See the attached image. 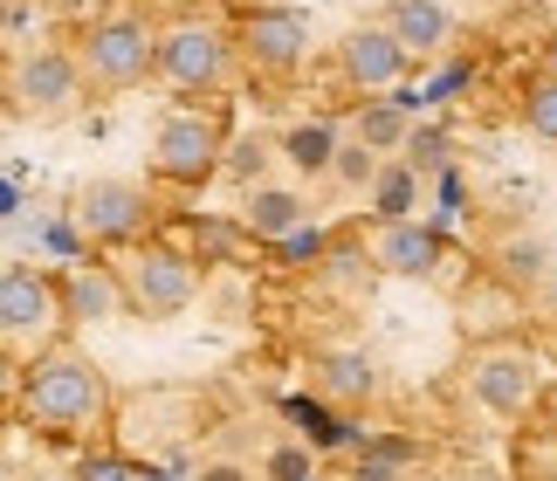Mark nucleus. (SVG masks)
Masks as SVG:
<instances>
[{
    "mask_svg": "<svg viewBox=\"0 0 557 481\" xmlns=\"http://www.w3.org/2000/svg\"><path fill=\"white\" fill-rule=\"evenodd\" d=\"M76 481H132V468L117 461V454H97V461H83V474Z\"/></svg>",
    "mask_w": 557,
    "mask_h": 481,
    "instance_id": "obj_29",
    "label": "nucleus"
},
{
    "mask_svg": "<svg viewBox=\"0 0 557 481\" xmlns=\"http://www.w3.org/2000/svg\"><path fill=\"white\" fill-rule=\"evenodd\" d=\"M351 481H406V474H399L393 461H379V454H366V461L351 468Z\"/></svg>",
    "mask_w": 557,
    "mask_h": 481,
    "instance_id": "obj_30",
    "label": "nucleus"
},
{
    "mask_svg": "<svg viewBox=\"0 0 557 481\" xmlns=\"http://www.w3.org/2000/svg\"><path fill=\"white\" fill-rule=\"evenodd\" d=\"M152 172L173 180V186L213 180V172H221V124L200 118V111H173L152 138Z\"/></svg>",
    "mask_w": 557,
    "mask_h": 481,
    "instance_id": "obj_3",
    "label": "nucleus"
},
{
    "mask_svg": "<svg viewBox=\"0 0 557 481\" xmlns=\"http://www.w3.org/2000/svg\"><path fill=\"white\" fill-rule=\"evenodd\" d=\"M152 70L173 76L180 90H213L227 76V41L213 28H173V35H152Z\"/></svg>",
    "mask_w": 557,
    "mask_h": 481,
    "instance_id": "obj_7",
    "label": "nucleus"
},
{
    "mask_svg": "<svg viewBox=\"0 0 557 481\" xmlns=\"http://www.w3.org/2000/svg\"><path fill=\"white\" fill-rule=\"evenodd\" d=\"M76 221L90 240H138L152 227V193L138 180H90L76 193Z\"/></svg>",
    "mask_w": 557,
    "mask_h": 481,
    "instance_id": "obj_4",
    "label": "nucleus"
},
{
    "mask_svg": "<svg viewBox=\"0 0 557 481\" xmlns=\"http://www.w3.org/2000/svg\"><path fill=\"white\" fill-rule=\"evenodd\" d=\"M331 151H337V131L331 124H296L289 138H283V159L304 172V180H324V172H331Z\"/></svg>",
    "mask_w": 557,
    "mask_h": 481,
    "instance_id": "obj_18",
    "label": "nucleus"
},
{
    "mask_svg": "<svg viewBox=\"0 0 557 481\" xmlns=\"http://www.w3.org/2000/svg\"><path fill=\"white\" fill-rule=\"evenodd\" d=\"M124 282V303H138L145 317H173L193 303V261L173 255V248H145L132 255V269L117 275Z\"/></svg>",
    "mask_w": 557,
    "mask_h": 481,
    "instance_id": "obj_6",
    "label": "nucleus"
},
{
    "mask_svg": "<svg viewBox=\"0 0 557 481\" xmlns=\"http://www.w3.org/2000/svg\"><path fill=\"white\" fill-rule=\"evenodd\" d=\"M221 165H227L234 180L248 186V180H262V165H269V145H262V138H242V145H234V151H227Z\"/></svg>",
    "mask_w": 557,
    "mask_h": 481,
    "instance_id": "obj_24",
    "label": "nucleus"
},
{
    "mask_svg": "<svg viewBox=\"0 0 557 481\" xmlns=\"http://www.w3.org/2000/svg\"><path fill=\"white\" fill-rule=\"evenodd\" d=\"M242 49H248L255 70L289 76L296 62L310 55V14H296V8H255L242 21Z\"/></svg>",
    "mask_w": 557,
    "mask_h": 481,
    "instance_id": "obj_8",
    "label": "nucleus"
},
{
    "mask_svg": "<svg viewBox=\"0 0 557 481\" xmlns=\"http://www.w3.org/2000/svg\"><path fill=\"white\" fill-rule=\"evenodd\" d=\"M200 481H248L242 468H227V461H213V468H200Z\"/></svg>",
    "mask_w": 557,
    "mask_h": 481,
    "instance_id": "obj_32",
    "label": "nucleus"
},
{
    "mask_svg": "<svg viewBox=\"0 0 557 481\" xmlns=\"http://www.w3.org/2000/svg\"><path fill=\"white\" fill-rule=\"evenodd\" d=\"M550 420H557V399H550Z\"/></svg>",
    "mask_w": 557,
    "mask_h": 481,
    "instance_id": "obj_36",
    "label": "nucleus"
},
{
    "mask_svg": "<svg viewBox=\"0 0 557 481\" xmlns=\"http://www.w3.org/2000/svg\"><path fill=\"white\" fill-rule=\"evenodd\" d=\"M475 481H496V474H475Z\"/></svg>",
    "mask_w": 557,
    "mask_h": 481,
    "instance_id": "obj_37",
    "label": "nucleus"
},
{
    "mask_svg": "<svg viewBox=\"0 0 557 481\" xmlns=\"http://www.w3.org/2000/svg\"><path fill=\"white\" fill-rule=\"evenodd\" d=\"M55 323V282L35 269H0V337H35Z\"/></svg>",
    "mask_w": 557,
    "mask_h": 481,
    "instance_id": "obj_11",
    "label": "nucleus"
},
{
    "mask_svg": "<svg viewBox=\"0 0 557 481\" xmlns=\"http://www.w3.org/2000/svg\"><path fill=\"white\" fill-rule=\"evenodd\" d=\"M76 70H90V83H103V90L138 83L145 70H152V35H145V21H97Z\"/></svg>",
    "mask_w": 557,
    "mask_h": 481,
    "instance_id": "obj_5",
    "label": "nucleus"
},
{
    "mask_svg": "<svg viewBox=\"0 0 557 481\" xmlns=\"http://www.w3.org/2000/svg\"><path fill=\"white\" fill-rule=\"evenodd\" d=\"M310 371H317V392H324V399H337V406H366L372 392H379V365L358 351V344H345V351H324Z\"/></svg>",
    "mask_w": 557,
    "mask_h": 481,
    "instance_id": "obj_15",
    "label": "nucleus"
},
{
    "mask_svg": "<svg viewBox=\"0 0 557 481\" xmlns=\"http://www.w3.org/2000/svg\"><path fill=\"white\" fill-rule=\"evenodd\" d=\"M41 481H76V474H41Z\"/></svg>",
    "mask_w": 557,
    "mask_h": 481,
    "instance_id": "obj_33",
    "label": "nucleus"
},
{
    "mask_svg": "<svg viewBox=\"0 0 557 481\" xmlns=\"http://www.w3.org/2000/svg\"><path fill=\"white\" fill-rule=\"evenodd\" d=\"M283 248H289V261H317V255H324V234H317V227H304V221H296V227L283 234Z\"/></svg>",
    "mask_w": 557,
    "mask_h": 481,
    "instance_id": "obj_28",
    "label": "nucleus"
},
{
    "mask_svg": "<svg viewBox=\"0 0 557 481\" xmlns=\"http://www.w3.org/2000/svg\"><path fill=\"white\" fill-rule=\"evenodd\" d=\"M8 111L14 118H70L76 111V97H83V70H76V55H62V49H28V55H14V70H8Z\"/></svg>",
    "mask_w": 557,
    "mask_h": 481,
    "instance_id": "obj_2",
    "label": "nucleus"
},
{
    "mask_svg": "<svg viewBox=\"0 0 557 481\" xmlns=\"http://www.w3.org/2000/svg\"><path fill=\"white\" fill-rule=\"evenodd\" d=\"M544 261H550V255H544V240H523V234H517V240H503V275H509V282H537V275H544Z\"/></svg>",
    "mask_w": 557,
    "mask_h": 481,
    "instance_id": "obj_21",
    "label": "nucleus"
},
{
    "mask_svg": "<svg viewBox=\"0 0 557 481\" xmlns=\"http://www.w3.org/2000/svg\"><path fill=\"white\" fill-rule=\"evenodd\" d=\"M406 131H413V124H406V111H399V103H385V97H372L366 111L351 118V138H358V145H372V151H399Z\"/></svg>",
    "mask_w": 557,
    "mask_h": 481,
    "instance_id": "obj_19",
    "label": "nucleus"
},
{
    "mask_svg": "<svg viewBox=\"0 0 557 481\" xmlns=\"http://www.w3.org/2000/svg\"><path fill=\"white\" fill-rule=\"evenodd\" d=\"M385 35L399 41L406 55H434L447 35H455V21H447V8H434V0H393L385 8V21H379Z\"/></svg>",
    "mask_w": 557,
    "mask_h": 481,
    "instance_id": "obj_14",
    "label": "nucleus"
},
{
    "mask_svg": "<svg viewBox=\"0 0 557 481\" xmlns=\"http://www.w3.org/2000/svg\"><path fill=\"white\" fill-rule=\"evenodd\" d=\"M296 420H304L310 447H345V420H331L324 406H296Z\"/></svg>",
    "mask_w": 557,
    "mask_h": 481,
    "instance_id": "obj_23",
    "label": "nucleus"
},
{
    "mask_svg": "<svg viewBox=\"0 0 557 481\" xmlns=\"http://www.w3.org/2000/svg\"><path fill=\"white\" fill-rule=\"evenodd\" d=\"M399 145L413 151V159H406V165H413V172H434V165L447 159V138H441V131H406Z\"/></svg>",
    "mask_w": 557,
    "mask_h": 481,
    "instance_id": "obj_26",
    "label": "nucleus"
},
{
    "mask_svg": "<svg viewBox=\"0 0 557 481\" xmlns=\"http://www.w3.org/2000/svg\"><path fill=\"white\" fill-rule=\"evenodd\" d=\"M372 172H379V151H372V145H358V138L345 145V138H337L324 180H337V186H372Z\"/></svg>",
    "mask_w": 557,
    "mask_h": 481,
    "instance_id": "obj_20",
    "label": "nucleus"
},
{
    "mask_svg": "<svg viewBox=\"0 0 557 481\" xmlns=\"http://www.w3.org/2000/svg\"><path fill=\"white\" fill-rule=\"evenodd\" d=\"M55 317H70V323H111V317H124V282L103 269V261H76V269L55 282Z\"/></svg>",
    "mask_w": 557,
    "mask_h": 481,
    "instance_id": "obj_10",
    "label": "nucleus"
},
{
    "mask_svg": "<svg viewBox=\"0 0 557 481\" xmlns=\"http://www.w3.org/2000/svg\"><path fill=\"white\" fill-rule=\"evenodd\" d=\"M317 269H324V282H331V289H358V275L372 282L366 255H317Z\"/></svg>",
    "mask_w": 557,
    "mask_h": 481,
    "instance_id": "obj_25",
    "label": "nucleus"
},
{
    "mask_svg": "<svg viewBox=\"0 0 557 481\" xmlns=\"http://www.w3.org/2000/svg\"><path fill=\"white\" fill-rule=\"evenodd\" d=\"M406 55L385 28H358V35H345V76L358 83V90H385V83H399L406 76Z\"/></svg>",
    "mask_w": 557,
    "mask_h": 481,
    "instance_id": "obj_13",
    "label": "nucleus"
},
{
    "mask_svg": "<svg viewBox=\"0 0 557 481\" xmlns=\"http://www.w3.org/2000/svg\"><path fill=\"white\" fill-rule=\"evenodd\" d=\"M242 221H248V234H262V240H283L296 221H304V193H296V186H262V180H248Z\"/></svg>",
    "mask_w": 557,
    "mask_h": 481,
    "instance_id": "obj_16",
    "label": "nucleus"
},
{
    "mask_svg": "<svg viewBox=\"0 0 557 481\" xmlns=\"http://www.w3.org/2000/svg\"><path fill=\"white\" fill-rule=\"evenodd\" d=\"M372 261H379L385 275H434V261H441V234H434V227H420L413 213H406V221H379Z\"/></svg>",
    "mask_w": 557,
    "mask_h": 481,
    "instance_id": "obj_12",
    "label": "nucleus"
},
{
    "mask_svg": "<svg viewBox=\"0 0 557 481\" xmlns=\"http://www.w3.org/2000/svg\"><path fill=\"white\" fill-rule=\"evenodd\" d=\"M468 392L488 406V412H523L530 399H537V358L530 351H475V365H468Z\"/></svg>",
    "mask_w": 557,
    "mask_h": 481,
    "instance_id": "obj_9",
    "label": "nucleus"
},
{
    "mask_svg": "<svg viewBox=\"0 0 557 481\" xmlns=\"http://www.w3.org/2000/svg\"><path fill=\"white\" fill-rule=\"evenodd\" d=\"M0 28H8V0H0Z\"/></svg>",
    "mask_w": 557,
    "mask_h": 481,
    "instance_id": "obj_34",
    "label": "nucleus"
},
{
    "mask_svg": "<svg viewBox=\"0 0 557 481\" xmlns=\"http://www.w3.org/2000/svg\"><path fill=\"white\" fill-rule=\"evenodd\" d=\"M269 481H310V447H275L269 461H262Z\"/></svg>",
    "mask_w": 557,
    "mask_h": 481,
    "instance_id": "obj_27",
    "label": "nucleus"
},
{
    "mask_svg": "<svg viewBox=\"0 0 557 481\" xmlns=\"http://www.w3.org/2000/svg\"><path fill=\"white\" fill-rule=\"evenodd\" d=\"M21 399H28V412L49 433H76V427H90V420H103V371L83 358V351H70V344H55V351H41L35 365H28V379H21Z\"/></svg>",
    "mask_w": 557,
    "mask_h": 481,
    "instance_id": "obj_1",
    "label": "nucleus"
},
{
    "mask_svg": "<svg viewBox=\"0 0 557 481\" xmlns=\"http://www.w3.org/2000/svg\"><path fill=\"white\" fill-rule=\"evenodd\" d=\"M413 200H420V172L413 165H379L372 172V213L379 221H406Z\"/></svg>",
    "mask_w": 557,
    "mask_h": 481,
    "instance_id": "obj_17",
    "label": "nucleus"
},
{
    "mask_svg": "<svg viewBox=\"0 0 557 481\" xmlns=\"http://www.w3.org/2000/svg\"><path fill=\"white\" fill-rule=\"evenodd\" d=\"M523 124L537 131V138H557V76H544L537 90L523 97Z\"/></svg>",
    "mask_w": 557,
    "mask_h": 481,
    "instance_id": "obj_22",
    "label": "nucleus"
},
{
    "mask_svg": "<svg viewBox=\"0 0 557 481\" xmlns=\"http://www.w3.org/2000/svg\"><path fill=\"white\" fill-rule=\"evenodd\" d=\"M0 118H8V97H0Z\"/></svg>",
    "mask_w": 557,
    "mask_h": 481,
    "instance_id": "obj_35",
    "label": "nucleus"
},
{
    "mask_svg": "<svg viewBox=\"0 0 557 481\" xmlns=\"http://www.w3.org/2000/svg\"><path fill=\"white\" fill-rule=\"evenodd\" d=\"M366 454H379V461H393V468H406V461H413V447H406V441H372Z\"/></svg>",
    "mask_w": 557,
    "mask_h": 481,
    "instance_id": "obj_31",
    "label": "nucleus"
}]
</instances>
